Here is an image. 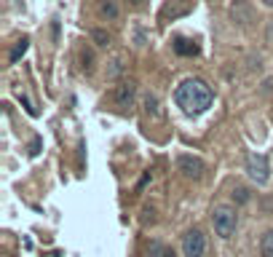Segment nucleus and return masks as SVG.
<instances>
[{
	"instance_id": "nucleus-6",
	"label": "nucleus",
	"mask_w": 273,
	"mask_h": 257,
	"mask_svg": "<svg viewBox=\"0 0 273 257\" xmlns=\"http://www.w3.org/2000/svg\"><path fill=\"white\" fill-rule=\"evenodd\" d=\"M177 163H180V172L187 180H198L201 174H204V163H201L198 158H193V156H182Z\"/></svg>"
},
{
	"instance_id": "nucleus-14",
	"label": "nucleus",
	"mask_w": 273,
	"mask_h": 257,
	"mask_svg": "<svg viewBox=\"0 0 273 257\" xmlns=\"http://www.w3.org/2000/svg\"><path fill=\"white\" fill-rule=\"evenodd\" d=\"M19 102H22V104H25V110H27L30 115H38V110H35V108H32V102H30V99H27L25 94H19Z\"/></svg>"
},
{
	"instance_id": "nucleus-2",
	"label": "nucleus",
	"mask_w": 273,
	"mask_h": 257,
	"mask_svg": "<svg viewBox=\"0 0 273 257\" xmlns=\"http://www.w3.org/2000/svg\"><path fill=\"white\" fill-rule=\"evenodd\" d=\"M212 223H215L217 236L230 239L233 233H236V209H230V206H217L215 212H212Z\"/></svg>"
},
{
	"instance_id": "nucleus-1",
	"label": "nucleus",
	"mask_w": 273,
	"mask_h": 257,
	"mask_svg": "<svg viewBox=\"0 0 273 257\" xmlns=\"http://www.w3.org/2000/svg\"><path fill=\"white\" fill-rule=\"evenodd\" d=\"M174 102H177V108H180L185 115H201L206 108H212L215 94H212V89L204 83V80L187 78V80H182V83L177 86Z\"/></svg>"
},
{
	"instance_id": "nucleus-5",
	"label": "nucleus",
	"mask_w": 273,
	"mask_h": 257,
	"mask_svg": "<svg viewBox=\"0 0 273 257\" xmlns=\"http://www.w3.org/2000/svg\"><path fill=\"white\" fill-rule=\"evenodd\" d=\"M134 94H137V86L132 83V80H126V83L115 86V91H113V99H115V104H118L121 110H126V108H132Z\"/></svg>"
},
{
	"instance_id": "nucleus-18",
	"label": "nucleus",
	"mask_w": 273,
	"mask_h": 257,
	"mask_svg": "<svg viewBox=\"0 0 273 257\" xmlns=\"http://www.w3.org/2000/svg\"><path fill=\"white\" fill-rule=\"evenodd\" d=\"M132 3H142V0H132Z\"/></svg>"
},
{
	"instance_id": "nucleus-10",
	"label": "nucleus",
	"mask_w": 273,
	"mask_h": 257,
	"mask_svg": "<svg viewBox=\"0 0 273 257\" xmlns=\"http://www.w3.org/2000/svg\"><path fill=\"white\" fill-rule=\"evenodd\" d=\"M99 14L108 16V19H118V6L113 3V0H102V3H99Z\"/></svg>"
},
{
	"instance_id": "nucleus-17",
	"label": "nucleus",
	"mask_w": 273,
	"mask_h": 257,
	"mask_svg": "<svg viewBox=\"0 0 273 257\" xmlns=\"http://www.w3.org/2000/svg\"><path fill=\"white\" fill-rule=\"evenodd\" d=\"M263 3H265L268 8H273V0H263Z\"/></svg>"
},
{
	"instance_id": "nucleus-8",
	"label": "nucleus",
	"mask_w": 273,
	"mask_h": 257,
	"mask_svg": "<svg viewBox=\"0 0 273 257\" xmlns=\"http://www.w3.org/2000/svg\"><path fill=\"white\" fill-rule=\"evenodd\" d=\"M191 8H193V3H191V0H180V6H174V8L169 6V8L163 11V16H166V19H169V16L174 19V16H180V14H187V11H191Z\"/></svg>"
},
{
	"instance_id": "nucleus-9",
	"label": "nucleus",
	"mask_w": 273,
	"mask_h": 257,
	"mask_svg": "<svg viewBox=\"0 0 273 257\" xmlns=\"http://www.w3.org/2000/svg\"><path fill=\"white\" fill-rule=\"evenodd\" d=\"M27 49H30V40H27V38H22V40L14 46V49H11V56H8V59H11V62H19L22 56L27 54Z\"/></svg>"
},
{
	"instance_id": "nucleus-15",
	"label": "nucleus",
	"mask_w": 273,
	"mask_h": 257,
	"mask_svg": "<svg viewBox=\"0 0 273 257\" xmlns=\"http://www.w3.org/2000/svg\"><path fill=\"white\" fill-rule=\"evenodd\" d=\"M236 193H239V201H246V190H244V188H239ZM236 193H233V196H236Z\"/></svg>"
},
{
	"instance_id": "nucleus-16",
	"label": "nucleus",
	"mask_w": 273,
	"mask_h": 257,
	"mask_svg": "<svg viewBox=\"0 0 273 257\" xmlns=\"http://www.w3.org/2000/svg\"><path fill=\"white\" fill-rule=\"evenodd\" d=\"M161 257H177L172 249H161Z\"/></svg>"
},
{
	"instance_id": "nucleus-13",
	"label": "nucleus",
	"mask_w": 273,
	"mask_h": 257,
	"mask_svg": "<svg viewBox=\"0 0 273 257\" xmlns=\"http://www.w3.org/2000/svg\"><path fill=\"white\" fill-rule=\"evenodd\" d=\"M145 108H148V113H153V115H161V113H158V99H156V97L148 94V97H145Z\"/></svg>"
},
{
	"instance_id": "nucleus-3",
	"label": "nucleus",
	"mask_w": 273,
	"mask_h": 257,
	"mask_svg": "<svg viewBox=\"0 0 273 257\" xmlns=\"http://www.w3.org/2000/svg\"><path fill=\"white\" fill-rule=\"evenodd\" d=\"M182 252H185V257H204L206 239H204V233H201L198 228L187 230L185 236H182Z\"/></svg>"
},
{
	"instance_id": "nucleus-7",
	"label": "nucleus",
	"mask_w": 273,
	"mask_h": 257,
	"mask_svg": "<svg viewBox=\"0 0 273 257\" xmlns=\"http://www.w3.org/2000/svg\"><path fill=\"white\" fill-rule=\"evenodd\" d=\"M174 51L180 54V56H196L198 54V46L193 40H187V38H177L174 40Z\"/></svg>"
},
{
	"instance_id": "nucleus-12",
	"label": "nucleus",
	"mask_w": 273,
	"mask_h": 257,
	"mask_svg": "<svg viewBox=\"0 0 273 257\" xmlns=\"http://www.w3.org/2000/svg\"><path fill=\"white\" fill-rule=\"evenodd\" d=\"M91 38L97 40V46H108V43H110V35L104 32V30H94V32H91Z\"/></svg>"
},
{
	"instance_id": "nucleus-11",
	"label": "nucleus",
	"mask_w": 273,
	"mask_h": 257,
	"mask_svg": "<svg viewBox=\"0 0 273 257\" xmlns=\"http://www.w3.org/2000/svg\"><path fill=\"white\" fill-rule=\"evenodd\" d=\"M260 254L263 257H273V230H268L263 236V244H260Z\"/></svg>"
},
{
	"instance_id": "nucleus-4",
	"label": "nucleus",
	"mask_w": 273,
	"mask_h": 257,
	"mask_svg": "<svg viewBox=\"0 0 273 257\" xmlns=\"http://www.w3.org/2000/svg\"><path fill=\"white\" fill-rule=\"evenodd\" d=\"M246 172H249V177H252L257 185H265V182H268V174H270V169H268V158L252 153V156L246 158Z\"/></svg>"
}]
</instances>
